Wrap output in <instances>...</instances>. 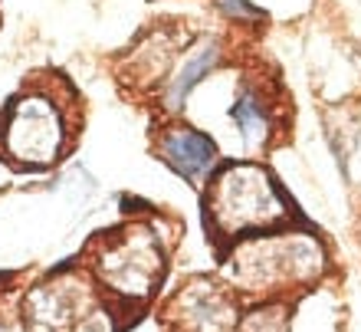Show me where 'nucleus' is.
Segmentation results:
<instances>
[{"label": "nucleus", "mask_w": 361, "mask_h": 332, "mask_svg": "<svg viewBox=\"0 0 361 332\" xmlns=\"http://www.w3.org/2000/svg\"><path fill=\"white\" fill-rule=\"evenodd\" d=\"M207 220L210 230L224 240L253 237L286 220V198L267 168L250 162L227 165L207 184Z\"/></svg>", "instance_id": "obj_1"}, {"label": "nucleus", "mask_w": 361, "mask_h": 332, "mask_svg": "<svg viewBox=\"0 0 361 332\" xmlns=\"http://www.w3.org/2000/svg\"><path fill=\"white\" fill-rule=\"evenodd\" d=\"M325 270L322 244L312 234H253L230 254V280L247 293L305 286Z\"/></svg>", "instance_id": "obj_2"}, {"label": "nucleus", "mask_w": 361, "mask_h": 332, "mask_svg": "<svg viewBox=\"0 0 361 332\" xmlns=\"http://www.w3.org/2000/svg\"><path fill=\"white\" fill-rule=\"evenodd\" d=\"M63 142H66V122L53 99L39 93L17 99L0 122V148L13 162L49 165L59 158Z\"/></svg>", "instance_id": "obj_3"}, {"label": "nucleus", "mask_w": 361, "mask_h": 332, "mask_svg": "<svg viewBox=\"0 0 361 332\" xmlns=\"http://www.w3.org/2000/svg\"><path fill=\"white\" fill-rule=\"evenodd\" d=\"M102 283L122 300H145L161 280V250L148 230H125L105 240L95 260Z\"/></svg>", "instance_id": "obj_4"}, {"label": "nucleus", "mask_w": 361, "mask_h": 332, "mask_svg": "<svg viewBox=\"0 0 361 332\" xmlns=\"http://www.w3.org/2000/svg\"><path fill=\"white\" fill-rule=\"evenodd\" d=\"M89 286L79 276H63L49 286L33 290L27 300L30 332H76V326L92 313Z\"/></svg>", "instance_id": "obj_5"}, {"label": "nucleus", "mask_w": 361, "mask_h": 332, "mask_svg": "<svg viewBox=\"0 0 361 332\" xmlns=\"http://www.w3.org/2000/svg\"><path fill=\"white\" fill-rule=\"evenodd\" d=\"M158 152H161L164 162L171 165L178 174H184L188 181H200L214 168V162H217L214 142H210L207 135H200L197 129H188V125L164 132Z\"/></svg>", "instance_id": "obj_6"}, {"label": "nucleus", "mask_w": 361, "mask_h": 332, "mask_svg": "<svg viewBox=\"0 0 361 332\" xmlns=\"http://www.w3.org/2000/svg\"><path fill=\"white\" fill-rule=\"evenodd\" d=\"M178 303L184 326L194 332H220L230 326V303L207 283H194Z\"/></svg>", "instance_id": "obj_7"}, {"label": "nucleus", "mask_w": 361, "mask_h": 332, "mask_svg": "<svg viewBox=\"0 0 361 332\" xmlns=\"http://www.w3.org/2000/svg\"><path fill=\"white\" fill-rule=\"evenodd\" d=\"M217 59H220V49L214 40H204V43H197V47L190 49L188 57L178 63L171 83H168V109H180L184 99L190 95V89L217 66Z\"/></svg>", "instance_id": "obj_8"}, {"label": "nucleus", "mask_w": 361, "mask_h": 332, "mask_svg": "<svg viewBox=\"0 0 361 332\" xmlns=\"http://www.w3.org/2000/svg\"><path fill=\"white\" fill-rule=\"evenodd\" d=\"M230 115H233V122H237L240 135H243V142H247L250 148H257V145L267 142V135H269L267 109L259 105V99L250 93V89H243V93H240V99L233 102Z\"/></svg>", "instance_id": "obj_9"}, {"label": "nucleus", "mask_w": 361, "mask_h": 332, "mask_svg": "<svg viewBox=\"0 0 361 332\" xmlns=\"http://www.w3.org/2000/svg\"><path fill=\"white\" fill-rule=\"evenodd\" d=\"M283 309L279 306H267V309H257V313H250L240 326V332H283Z\"/></svg>", "instance_id": "obj_10"}, {"label": "nucleus", "mask_w": 361, "mask_h": 332, "mask_svg": "<svg viewBox=\"0 0 361 332\" xmlns=\"http://www.w3.org/2000/svg\"><path fill=\"white\" fill-rule=\"evenodd\" d=\"M220 10L227 17H237V20H253L259 17V10L250 4V0H220Z\"/></svg>", "instance_id": "obj_11"}]
</instances>
